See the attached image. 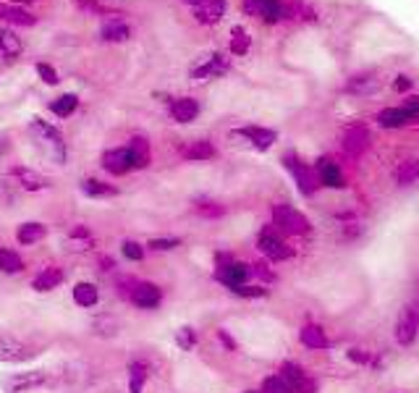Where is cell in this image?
Masks as SVG:
<instances>
[{
    "label": "cell",
    "mask_w": 419,
    "mask_h": 393,
    "mask_svg": "<svg viewBox=\"0 0 419 393\" xmlns=\"http://www.w3.org/2000/svg\"><path fill=\"white\" fill-rule=\"evenodd\" d=\"M241 8H244V13L259 21H267V24H278L288 16V6L281 0H241Z\"/></svg>",
    "instance_id": "6da1fadb"
},
{
    "label": "cell",
    "mask_w": 419,
    "mask_h": 393,
    "mask_svg": "<svg viewBox=\"0 0 419 393\" xmlns=\"http://www.w3.org/2000/svg\"><path fill=\"white\" fill-rule=\"evenodd\" d=\"M273 221L281 231H286V233H294V236H302L309 231V221H307L302 212H296L294 207H288V205H276L273 207Z\"/></svg>",
    "instance_id": "7a4b0ae2"
},
{
    "label": "cell",
    "mask_w": 419,
    "mask_h": 393,
    "mask_svg": "<svg viewBox=\"0 0 419 393\" xmlns=\"http://www.w3.org/2000/svg\"><path fill=\"white\" fill-rule=\"evenodd\" d=\"M32 131L37 134L39 144H45V147H48V155H53L58 163H63V157H66V144H63V136L58 134V129L48 126L45 121H39V118H34Z\"/></svg>",
    "instance_id": "3957f363"
},
{
    "label": "cell",
    "mask_w": 419,
    "mask_h": 393,
    "mask_svg": "<svg viewBox=\"0 0 419 393\" xmlns=\"http://www.w3.org/2000/svg\"><path fill=\"white\" fill-rule=\"evenodd\" d=\"M226 71H228V58L220 56V53H207V56H202L200 60L191 66V79L205 82V79L220 77V74H226Z\"/></svg>",
    "instance_id": "277c9868"
},
{
    "label": "cell",
    "mask_w": 419,
    "mask_h": 393,
    "mask_svg": "<svg viewBox=\"0 0 419 393\" xmlns=\"http://www.w3.org/2000/svg\"><path fill=\"white\" fill-rule=\"evenodd\" d=\"M48 380V373H42V370H32V373H13L8 375L6 380H3V388L8 393H24L29 388H37Z\"/></svg>",
    "instance_id": "5b68a950"
},
{
    "label": "cell",
    "mask_w": 419,
    "mask_h": 393,
    "mask_svg": "<svg viewBox=\"0 0 419 393\" xmlns=\"http://www.w3.org/2000/svg\"><path fill=\"white\" fill-rule=\"evenodd\" d=\"M419 330V309L417 307H404L399 323H396V341L401 346H409L417 338Z\"/></svg>",
    "instance_id": "8992f818"
},
{
    "label": "cell",
    "mask_w": 419,
    "mask_h": 393,
    "mask_svg": "<svg viewBox=\"0 0 419 393\" xmlns=\"http://www.w3.org/2000/svg\"><path fill=\"white\" fill-rule=\"evenodd\" d=\"M283 163H286V168L291 171V176L296 179V183H299V192L312 194L314 192V179H312V173L307 171V165L302 163L294 153H288L286 157H283Z\"/></svg>",
    "instance_id": "52a82bcc"
},
{
    "label": "cell",
    "mask_w": 419,
    "mask_h": 393,
    "mask_svg": "<svg viewBox=\"0 0 419 393\" xmlns=\"http://www.w3.org/2000/svg\"><path fill=\"white\" fill-rule=\"evenodd\" d=\"M314 171H317V181L325 183V186H330V189H343V186H346V183H343V173L338 171L335 160H330V157H320Z\"/></svg>",
    "instance_id": "ba28073f"
},
{
    "label": "cell",
    "mask_w": 419,
    "mask_h": 393,
    "mask_svg": "<svg viewBox=\"0 0 419 393\" xmlns=\"http://www.w3.org/2000/svg\"><path fill=\"white\" fill-rule=\"evenodd\" d=\"M103 165H105V171L115 173V176H124V173H129L134 168V160H131L129 147H121V150H110V153H105Z\"/></svg>",
    "instance_id": "9c48e42d"
},
{
    "label": "cell",
    "mask_w": 419,
    "mask_h": 393,
    "mask_svg": "<svg viewBox=\"0 0 419 393\" xmlns=\"http://www.w3.org/2000/svg\"><path fill=\"white\" fill-rule=\"evenodd\" d=\"M249 265L244 262H223L218 270V281H223L226 286L236 288V286H244V281L249 278Z\"/></svg>",
    "instance_id": "30bf717a"
},
{
    "label": "cell",
    "mask_w": 419,
    "mask_h": 393,
    "mask_svg": "<svg viewBox=\"0 0 419 393\" xmlns=\"http://www.w3.org/2000/svg\"><path fill=\"white\" fill-rule=\"evenodd\" d=\"M226 13V0H202L200 6H194V19L200 24H218Z\"/></svg>",
    "instance_id": "8fae6325"
},
{
    "label": "cell",
    "mask_w": 419,
    "mask_h": 393,
    "mask_svg": "<svg viewBox=\"0 0 419 393\" xmlns=\"http://www.w3.org/2000/svg\"><path fill=\"white\" fill-rule=\"evenodd\" d=\"M0 359H3V362H13V365L27 362L29 349L21 344V341H16L13 336H0Z\"/></svg>",
    "instance_id": "7c38bea8"
},
{
    "label": "cell",
    "mask_w": 419,
    "mask_h": 393,
    "mask_svg": "<svg viewBox=\"0 0 419 393\" xmlns=\"http://www.w3.org/2000/svg\"><path fill=\"white\" fill-rule=\"evenodd\" d=\"M370 144V134L364 126H352L346 134H343V150L349 155H362Z\"/></svg>",
    "instance_id": "4fadbf2b"
},
{
    "label": "cell",
    "mask_w": 419,
    "mask_h": 393,
    "mask_svg": "<svg viewBox=\"0 0 419 393\" xmlns=\"http://www.w3.org/2000/svg\"><path fill=\"white\" fill-rule=\"evenodd\" d=\"M131 302L142 309H155L160 304V288L153 286V283H139V286L134 288Z\"/></svg>",
    "instance_id": "5bb4252c"
},
{
    "label": "cell",
    "mask_w": 419,
    "mask_h": 393,
    "mask_svg": "<svg viewBox=\"0 0 419 393\" xmlns=\"http://www.w3.org/2000/svg\"><path fill=\"white\" fill-rule=\"evenodd\" d=\"M197 113H200V103L191 100V97H179V100H173L171 103V115L179 121V124H189V121H194Z\"/></svg>",
    "instance_id": "9a60e30c"
},
{
    "label": "cell",
    "mask_w": 419,
    "mask_h": 393,
    "mask_svg": "<svg viewBox=\"0 0 419 393\" xmlns=\"http://www.w3.org/2000/svg\"><path fill=\"white\" fill-rule=\"evenodd\" d=\"M257 247L262 250V255H265V257H270V259L291 257V250H288V247H283V241L278 239V236H273V233H259Z\"/></svg>",
    "instance_id": "2e32d148"
},
{
    "label": "cell",
    "mask_w": 419,
    "mask_h": 393,
    "mask_svg": "<svg viewBox=\"0 0 419 393\" xmlns=\"http://www.w3.org/2000/svg\"><path fill=\"white\" fill-rule=\"evenodd\" d=\"M238 136H244L249 142L254 144L257 150H270L273 142H276V131L270 129H259V126H247V129H238Z\"/></svg>",
    "instance_id": "e0dca14e"
},
{
    "label": "cell",
    "mask_w": 419,
    "mask_h": 393,
    "mask_svg": "<svg viewBox=\"0 0 419 393\" xmlns=\"http://www.w3.org/2000/svg\"><path fill=\"white\" fill-rule=\"evenodd\" d=\"M0 19L6 21V24H19V27H32V24L37 21L24 8H19V6H8V3H0Z\"/></svg>",
    "instance_id": "ac0fdd59"
},
{
    "label": "cell",
    "mask_w": 419,
    "mask_h": 393,
    "mask_svg": "<svg viewBox=\"0 0 419 393\" xmlns=\"http://www.w3.org/2000/svg\"><path fill=\"white\" fill-rule=\"evenodd\" d=\"M378 121H380V126H385V129H401V126H406V124H414V118H411L404 108H385V110L378 115Z\"/></svg>",
    "instance_id": "d6986e66"
},
{
    "label": "cell",
    "mask_w": 419,
    "mask_h": 393,
    "mask_svg": "<svg viewBox=\"0 0 419 393\" xmlns=\"http://www.w3.org/2000/svg\"><path fill=\"white\" fill-rule=\"evenodd\" d=\"M13 176L19 179L21 186H24L27 192H39V189H45V186H48V181H45L39 173L29 171V168H16V171H13Z\"/></svg>",
    "instance_id": "ffe728a7"
},
{
    "label": "cell",
    "mask_w": 419,
    "mask_h": 393,
    "mask_svg": "<svg viewBox=\"0 0 419 393\" xmlns=\"http://www.w3.org/2000/svg\"><path fill=\"white\" fill-rule=\"evenodd\" d=\"M21 56V39L8 32V29H0V58H16Z\"/></svg>",
    "instance_id": "44dd1931"
},
{
    "label": "cell",
    "mask_w": 419,
    "mask_h": 393,
    "mask_svg": "<svg viewBox=\"0 0 419 393\" xmlns=\"http://www.w3.org/2000/svg\"><path fill=\"white\" fill-rule=\"evenodd\" d=\"M129 153H131L134 168H144V165L150 163V147H147L144 136H134L131 144H129Z\"/></svg>",
    "instance_id": "7402d4cb"
},
{
    "label": "cell",
    "mask_w": 419,
    "mask_h": 393,
    "mask_svg": "<svg viewBox=\"0 0 419 393\" xmlns=\"http://www.w3.org/2000/svg\"><path fill=\"white\" fill-rule=\"evenodd\" d=\"M60 283H63V273L58 268H48L39 273L32 286L37 288V291H50V288H58Z\"/></svg>",
    "instance_id": "603a6c76"
},
{
    "label": "cell",
    "mask_w": 419,
    "mask_h": 393,
    "mask_svg": "<svg viewBox=\"0 0 419 393\" xmlns=\"http://www.w3.org/2000/svg\"><path fill=\"white\" fill-rule=\"evenodd\" d=\"M299 338H302V344L309 346V349H325V346H328V338H325V333L317 326H304Z\"/></svg>",
    "instance_id": "cb8c5ba5"
},
{
    "label": "cell",
    "mask_w": 419,
    "mask_h": 393,
    "mask_svg": "<svg viewBox=\"0 0 419 393\" xmlns=\"http://www.w3.org/2000/svg\"><path fill=\"white\" fill-rule=\"evenodd\" d=\"M103 39L105 42H124L129 39V27L124 21H108L103 27Z\"/></svg>",
    "instance_id": "d4e9b609"
},
{
    "label": "cell",
    "mask_w": 419,
    "mask_h": 393,
    "mask_svg": "<svg viewBox=\"0 0 419 393\" xmlns=\"http://www.w3.org/2000/svg\"><path fill=\"white\" fill-rule=\"evenodd\" d=\"M74 302L79 307H92L97 302V288L92 283H77L74 286Z\"/></svg>",
    "instance_id": "484cf974"
},
{
    "label": "cell",
    "mask_w": 419,
    "mask_h": 393,
    "mask_svg": "<svg viewBox=\"0 0 419 393\" xmlns=\"http://www.w3.org/2000/svg\"><path fill=\"white\" fill-rule=\"evenodd\" d=\"M45 236V226H39V223H24L19 228V233H16V239L21 241V244H34V241H39Z\"/></svg>",
    "instance_id": "4316f807"
},
{
    "label": "cell",
    "mask_w": 419,
    "mask_h": 393,
    "mask_svg": "<svg viewBox=\"0 0 419 393\" xmlns=\"http://www.w3.org/2000/svg\"><path fill=\"white\" fill-rule=\"evenodd\" d=\"M144 380H147V370H144V365L142 362H131V367H129V391L142 393Z\"/></svg>",
    "instance_id": "83f0119b"
},
{
    "label": "cell",
    "mask_w": 419,
    "mask_h": 393,
    "mask_svg": "<svg viewBox=\"0 0 419 393\" xmlns=\"http://www.w3.org/2000/svg\"><path fill=\"white\" fill-rule=\"evenodd\" d=\"M82 192L89 194V197H113L115 186L103 183V181H95V179H86V181H82Z\"/></svg>",
    "instance_id": "f1b7e54d"
},
{
    "label": "cell",
    "mask_w": 419,
    "mask_h": 393,
    "mask_svg": "<svg viewBox=\"0 0 419 393\" xmlns=\"http://www.w3.org/2000/svg\"><path fill=\"white\" fill-rule=\"evenodd\" d=\"M249 45H252V37L241 27H233V32H231V53L233 56H244Z\"/></svg>",
    "instance_id": "f546056e"
},
{
    "label": "cell",
    "mask_w": 419,
    "mask_h": 393,
    "mask_svg": "<svg viewBox=\"0 0 419 393\" xmlns=\"http://www.w3.org/2000/svg\"><path fill=\"white\" fill-rule=\"evenodd\" d=\"M77 105H79L77 95H63V97H58L56 103L50 105V110H53L56 115H60V118H68V115L77 110Z\"/></svg>",
    "instance_id": "4dcf8cb0"
},
{
    "label": "cell",
    "mask_w": 419,
    "mask_h": 393,
    "mask_svg": "<svg viewBox=\"0 0 419 393\" xmlns=\"http://www.w3.org/2000/svg\"><path fill=\"white\" fill-rule=\"evenodd\" d=\"M21 268H24V262H21L19 255L6 250V247H0V270L3 273H19Z\"/></svg>",
    "instance_id": "1f68e13d"
},
{
    "label": "cell",
    "mask_w": 419,
    "mask_h": 393,
    "mask_svg": "<svg viewBox=\"0 0 419 393\" xmlns=\"http://www.w3.org/2000/svg\"><path fill=\"white\" fill-rule=\"evenodd\" d=\"M281 378H283L291 388H296V385L304 380V370L299 365H294V362H286V365L281 367Z\"/></svg>",
    "instance_id": "d6a6232c"
},
{
    "label": "cell",
    "mask_w": 419,
    "mask_h": 393,
    "mask_svg": "<svg viewBox=\"0 0 419 393\" xmlns=\"http://www.w3.org/2000/svg\"><path fill=\"white\" fill-rule=\"evenodd\" d=\"M183 155H186L189 160H210V157L215 155V150H212V144L210 142H194Z\"/></svg>",
    "instance_id": "836d02e7"
},
{
    "label": "cell",
    "mask_w": 419,
    "mask_h": 393,
    "mask_svg": "<svg viewBox=\"0 0 419 393\" xmlns=\"http://www.w3.org/2000/svg\"><path fill=\"white\" fill-rule=\"evenodd\" d=\"M419 179V163H404L396 171V181L401 183V186H406V183H414Z\"/></svg>",
    "instance_id": "e575fe53"
},
{
    "label": "cell",
    "mask_w": 419,
    "mask_h": 393,
    "mask_svg": "<svg viewBox=\"0 0 419 393\" xmlns=\"http://www.w3.org/2000/svg\"><path fill=\"white\" fill-rule=\"evenodd\" d=\"M262 393H294V388L278 375V378H267L265 383H262Z\"/></svg>",
    "instance_id": "d590c367"
},
{
    "label": "cell",
    "mask_w": 419,
    "mask_h": 393,
    "mask_svg": "<svg viewBox=\"0 0 419 393\" xmlns=\"http://www.w3.org/2000/svg\"><path fill=\"white\" fill-rule=\"evenodd\" d=\"M176 341H179V346H181L183 352H189V349H194V344H197V333H194L191 328H181Z\"/></svg>",
    "instance_id": "8d00e7d4"
},
{
    "label": "cell",
    "mask_w": 419,
    "mask_h": 393,
    "mask_svg": "<svg viewBox=\"0 0 419 393\" xmlns=\"http://www.w3.org/2000/svg\"><path fill=\"white\" fill-rule=\"evenodd\" d=\"M37 74L45 84H58V82H60V79H58V71L53 66H48V63H37Z\"/></svg>",
    "instance_id": "74e56055"
},
{
    "label": "cell",
    "mask_w": 419,
    "mask_h": 393,
    "mask_svg": "<svg viewBox=\"0 0 419 393\" xmlns=\"http://www.w3.org/2000/svg\"><path fill=\"white\" fill-rule=\"evenodd\" d=\"M231 291L238 294V297H249V299H257L267 294V288H257V286H236V288H231Z\"/></svg>",
    "instance_id": "f35d334b"
},
{
    "label": "cell",
    "mask_w": 419,
    "mask_h": 393,
    "mask_svg": "<svg viewBox=\"0 0 419 393\" xmlns=\"http://www.w3.org/2000/svg\"><path fill=\"white\" fill-rule=\"evenodd\" d=\"M124 255L129 259H134V262H139V259L144 257V250L136 244V241H124Z\"/></svg>",
    "instance_id": "ab89813d"
},
{
    "label": "cell",
    "mask_w": 419,
    "mask_h": 393,
    "mask_svg": "<svg viewBox=\"0 0 419 393\" xmlns=\"http://www.w3.org/2000/svg\"><path fill=\"white\" fill-rule=\"evenodd\" d=\"M197 210H200L202 215H210V218L223 215V207H220V205H215V202H200V205H197Z\"/></svg>",
    "instance_id": "60d3db41"
},
{
    "label": "cell",
    "mask_w": 419,
    "mask_h": 393,
    "mask_svg": "<svg viewBox=\"0 0 419 393\" xmlns=\"http://www.w3.org/2000/svg\"><path fill=\"white\" fill-rule=\"evenodd\" d=\"M150 247L157 252H168V250H173V247H179V239H153L150 241Z\"/></svg>",
    "instance_id": "b9f144b4"
},
{
    "label": "cell",
    "mask_w": 419,
    "mask_h": 393,
    "mask_svg": "<svg viewBox=\"0 0 419 393\" xmlns=\"http://www.w3.org/2000/svg\"><path fill=\"white\" fill-rule=\"evenodd\" d=\"M401 108H404V110H406V113H409L414 121H419V97H409V100H406V103H404Z\"/></svg>",
    "instance_id": "7bdbcfd3"
},
{
    "label": "cell",
    "mask_w": 419,
    "mask_h": 393,
    "mask_svg": "<svg viewBox=\"0 0 419 393\" xmlns=\"http://www.w3.org/2000/svg\"><path fill=\"white\" fill-rule=\"evenodd\" d=\"M349 356H352V359H356V362H370V354H362V349H352V352H349Z\"/></svg>",
    "instance_id": "ee69618b"
},
{
    "label": "cell",
    "mask_w": 419,
    "mask_h": 393,
    "mask_svg": "<svg viewBox=\"0 0 419 393\" xmlns=\"http://www.w3.org/2000/svg\"><path fill=\"white\" fill-rule=\"evenodd\" d=\"M409 86H411V79L409 77H399V82H396V89H399V92H406Z\"/></svg>",
    "instance_id": "f6af8a7d"
},
{
    "label": "cell",
    "mask_w": 419,
    "mask_h": 393,
    "mask_svg": "<svg viewBox=\"0 0 419 393\" xmlns=\"http://www.w3.org/2000/svg\"><path fill=\"white\" fill-rule=\"evenodd\" d=\"M218 336H220V341H223V344L228 346V349H233V341H231V338H228V333H226V330H220Z\"/></svg>",
    "instance_id": "bcb514c9"
},
{
    "label": "cell",
    "mask_w": 419,
    "mask_h": 393,
    "mask_svg": "<svg viewBox=\"0 0 419 393\" xmlns=\"http://www.w3.org/2000/svg\"><path fill=\"white\" fill-rule=\"evenodd\" d=\"M183 3H189V6H191V8H194V6H200V3H202V0H183Z\"/></svg>",
    "instance_id": "7dc6e473"
},
{
    "label": "cell",
    "mask_w": 419,
    "mask_h": 393,
    "mask_svg": "<svg viewBox=\"0 0 419 393\" xmlns=\"http://www.w3.org/2000/svg\"><path fill=\"white\" fill-rule=\"evenodd\" d=\"M6 150H8V142H0V155L6 153Z\"/></svg>",
    "instance_id": "c3c4849f"
},
{
    "label": "cell",
    "mask_w": 419,
    "mask_h": 393,
    "mask_svg": "<svg viewBox=\"0 0 419 393\" xmlns=\"http://www.w3.org/2000/svg\"><path fill=\"white\" fill-rule=\"evenodd\" d=\"M16 3H34V0H16Z\"/></svg>",
    "instance_id": "681fc988"
},
{
    "label": "cell",
    "mask_w": 419,
    "mask_h": 393,
    "mask_svg": "<svg viewBox=\"0 0 419 393\" xmlns=\"http://www.w3.org/2000/svg\"><path fill=\"white\" fill-rule=\"evenodd\" d=\"M247 393H257V391H247Z\"/></svg>",
    "instance_id": "f907efd6"
}]
</instances>
